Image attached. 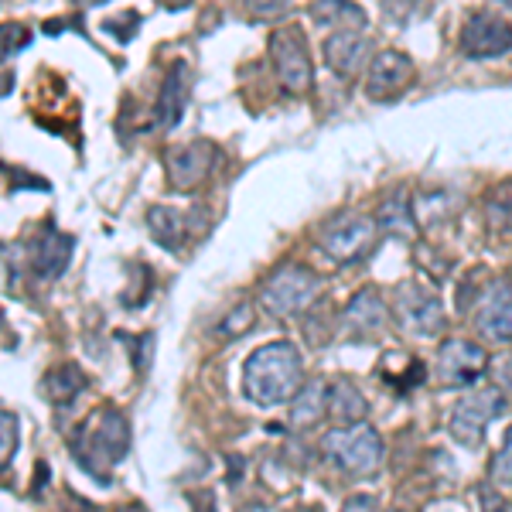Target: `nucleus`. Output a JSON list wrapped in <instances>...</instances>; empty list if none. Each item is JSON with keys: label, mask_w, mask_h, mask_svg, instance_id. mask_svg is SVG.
<instances>
[{"label": "nucleus", "mask_w": 512, "mask_h": 512, "mask_svg": "<svg viewBox=\"0 0 512 512\" xmlns=\"http://www.w3.org/2000/svg\"><path fill=\"white\" fill-rule=\"evenodd\" d=\"M304 383V359L291 342H270L243 362V393L256 407H280Z\"/></svg>", "instance_id": "obj_1"}, {"label": "nucleus", "mask_w": 512, "mask_h": 512, "mask_svg": "<svg viewBox=\"0 0 512 512\" xmlns=\"http://www.w3.org/2000/svg\"><path fill=\"white\" fill-rule=\"evenodd\" d=\"M76 461L89 475L103 478L110 475L113 465H120L130 451V420L117 407H106L93 417V424H82L76 431Z\"/></svg>", "instance_id": "obj_2"}, {"label": "nucleus", "mask_w": 512, "mask_h": 512, "mask_svg": "<svg viewBox=\"0 0 512 512\" xmlns=\"http://www.w3.org/2000/svg\"><path fill=\"white\" fill-rule=\"evenodd\" d=\"M321 291H325V284H321V277L315 270L301 267V263H284V267H277L274 274L267 277V284H263L260 308L267 311L270 318L287 321V318L301 315V311H308L321 297Z\"/></svg>", "instance_id": "obj_3"}, {"label": "nucleus", "mask_w": 512, "mask_h": 512, "mask_svg": "<svg viewBox=\"0 0 512 512\" xmlns=\"http://www.w3.org/2000/svg\"><path fill=\"white\" fill-rule=\"evenodd\" d=\"M321 448H325L328 458L335 461L338 472L345 475H373L383 465V437H379L373 427L359 424H342L335 431H328L321 437Z\"/></svg>", "instance_id": "obj_4"}, {"label": "nucleus", "mask_w": 512, "mask_h": 512, "mask_svg": "<svg viewBox=\"0 0 512 512\" xmlns=\"http://www.w3.org/2000/svg\"><path fill=\"white\" fill-rule=\"evenodd\" d=\"M376 233H379L376 219L359 216V212H342V216H335L332 222L321 226L318 246L328 260H335L345 267V263H359L362 256L373 250Z\"/></svg>", "instance_id": "obj_5"}, {"label": "nucleus", "mask_w": 512, "mask_h": 512, "mask_svg": "<svg viewBox=\"0 0 512 512\" xmlns=\"http://www.w3.org/2000/svg\"><path fill=\"white\" fill-rule=\"evenodd\" d=\"M270 59H274V72L287 93L301 96L315 86L311 55H308V45H304L301 28H277L274 35H270Z\"/></svg>", "instance_id": "obj_6"}, {"label": "nucleus", "mask_w": 512, "mask_h": 512, "mask_svg": "<svg viewBox=\"0 0 512 512\" xmlns=\"http://www.w3.org/2000/svg\"><path fill=\"white\" fill-rule=\"evenodd\" d=\"M502 410H506V393L499 386L468 393L451 414V437L458 444H465V448H478L485 437V424H492Z\"/></svg>", "instance_id": "obj_7"}, {"label": "nucleus", "mask_w": 512, "mask_h": 512, "mask_svg": "<svg viewBox=\"0 0 512 512\" xmlns=\"http://www.w3.org/2000/svg\"><path fill=\"white\" fill-rule=\"evenodd\" d=\"M216 164H219V147L212 144V140H192V144H185V147H175V151L168 154V161H164V168H168L171 188H178V192H195V188H202L205 181L212 178Z\"/></svg>", "instance_id": "obj_8"}, {"label": "nucleus", "mask_w": 512, "mask_h": 512, "mask_svg": "<svg viewBox=\"0 0 512 512\" xmlns=\"http://www.w3.org/2000/svg\"><path fill=\"white\" fill-rule=\"evenodd\" d=\"M396 321H400L407 332L431 338L444 332V321L448 318H444L441 301H437L431 291H424V287H417V284H403L400 291H396Z\"/></svg>", "instance_id": "obj_9"}, {"label": "nucleus", "mask_w": 512, "mask_h": 512, "mask_svg": "<svg viewBox=\"0 0 512 512\" xmlns=\"http://www.w3.org/2000/svg\"><path fill=\"white\" fill-rule=\"evenodd\" d=\"M485 366H489L485 349L475 342H465V338H451L437 352V379L444 386H472L482 379Z\"/></svg>", "instance_id": "obj_10"}, {"label": "nucleus", "mask_w": 512, "mask_h": 512, "mask_svg": "<svg viewBox=\"0 0 512 512\" xmlns=\"http://www.w3.org/2000/svg\"><path fill=\"white\" fill-rule=\"evenodd\" d=\"M417 72L414 62L400 52H379L373 62H369V76H366V96L373 103H393L400 93H407L414 86Z\"/></svg>", "instance_id": "obj_11"}, {"label": "nucleus", "mask_w": 512, "mask_h": 512, "mask_svg": "<svg viewBox=\"0 0 512 512\" xmlns=\"http://www.w3.org/2000/svg\"><path fill=\"white\" fill-rule=\"evenodd\" d=\"M461 52L472 59H499L512 52V21L495 14H475L461 28Z\"/></svg>", "instance_id": "obj_12"}, {"label": "nucleus", "mask_w": 512, "mask_h": 512, "mask_svg": "<svg viewBox=\"0 0 512 512\" xmlns=\"http://www.w3.org/2000/svg\"><path fill=\"white\" fill-rule=\"evenodd\" d=\"M373 55V41L362 35L359 28H338L335 35L325 38V62L338 79H352L362 72V65Z\"/></svg>", "instance_id": "obj_13"}, {"label": "nucleus", "mask_w": 512, "mask_h": 512, "mask_svg": "<svg viewBox=\"0 0 512 512\" xmlns=\"http://www.w3.org/2000/svg\"><path fill=\"white\" fill-rule=\"evenodd\" d=\"M478 332L495 345L512 342V280H495L489 291L482 294Z\"/></svg>", "instance_id": "obj_14"}, {"label": "nucleus", "mask_w": 512, "mask_h": 512, "mask_svg": "<svg viewBox=\"0 0 512 512\" xmlns=\"http://www.w3.org/2000/svg\"><path fill=\"white\" fill-rule=\"evenodd\" d=\"M386 318H390V311H386V301L376 291H359L345 308V328L355 338L379 335L386 328Z\"/></svg>", "instance_id": "obj_15"}, {"label": "nucleus", "mask_w": 512, "mask_h": 512, "mask_svg": "<svg viewBox=\"0 0 512 512\" xmlns=\"http://www.w3.org/2000/svg\"><path fill=\"white\" fill-rule=\"evenodd\" d=\"M185 82H188V65L175 62L168 72V79L161 82V93H158V106H154V117H158L161 130H175L181 117H185Z\"/></svg>", "instance_id": "obj_16"}, {"label": "nucleus", "mask_w": 512, "mask_h": 512, "mask_svg": "<svg viewBox=\"0 0 512 512\" xmlns=\"http://www.w3.org/2000/svg\"><path fill=\"white\" fill-rule=\"evenodd\" d=\"M72 250H76V236L69 233H45L35 243V270L41 280H55L65 274V267H69L72 260Z\"/></svg>", "instance_id": "obj_17"}, {"label": "nucleus", "mask_w": 512, "mask_h": 512, "mask_svg": "<svg viewBox=\"0 0 512 512\" xmlns=\"http://www.w3.org/2000/svg\"><path fill=\"white\" fill-rule=\"evenodd\" d=\"M376 226L390 236H417V219H414V205H410L407 188H393L383 198L376 212Z\"/></svg>", "instance_id": "obj_18"}, {"label": "nucleus", "mask_w": 512, "mask_h": 512, "mask_svg": "<svg viewBox=\"0 0 512 512\" xmlns=\"http://www.w3.org/2000/svg\"><path fill=\"white\" fill-rule=\"evenodd\" d=\"M328 414V386L321 383V379H311V383H304L301 390H297L294 403H291V427L297 431H308V427H315L321 417Z\"/></svg>", "instance_id": "obj_19"}, {"label": "nucleus", "mask_w": 512, "mask_h": 512, "mask_svg": "<svg viewBox=\"0 0 512 512\" xmlns=\"http://www.w3.org/2000/svg\"><path fill=\"white\" fill-rule=\"evenodd\" d=\"M328 414H332L335 424H359V420H366L369 414V403L355 383L335 379V383L328 386Z\"/></svg>", "instance_id": "obj_20"}, {"label": "nucleus", "mask_w": 512, "mask_h": 512, "mask_svg": "<svg viewBox=\"0 0 512 512\" xmlns=\"http://www.w3.org/2000/svg\"><path fill=\"white\" fill-rule=\"evenodd\" d=\"M147 226H151L154 239H158L164 250H178L188 236V219L178 209H168V205H154L147 212Z\"/></svg>", "instance_id": "obj_21"}, {"label": "nucleus", "mask_w": 512, "mask_h": 512, "mask_svg": "<svg viewBox=\"0 0 512 512\" xmlns=\"http://www.w3.org/2000/svg\"><path fill=\"white\" fill-rule=\"evenodd\" d=\"M86 386H89V379L79 366H62V369H55V373H48V379H45V393L55 407L72 403L82 390H86Z\"/></svg>", "instance_id": "obj_22"}, {"label": "nucleus", "mask_w": 512, "mask_h": 512, "mask_svg": "<svg viewBox=\"0 0 512 512\" xmlns=\"http://www.w3.org/2000/svg\"><path fill=\"white\" fill-rule=\"evenodd\" d=\"M311 18L318 24H335L345 18H352L355 24H366L362 11L355 4H349V0H315V4H311Z\"/></svg>", "instance_id": "obj_23"}, {"label": "nucleus", "mask_w": 512, "mask_h": 512, "mask_svg": "<svg viewBox=\"0 0 512 512\" xmlns=\"http://www.w3.org/2000/svg\"><path fill=\"white\" fill-rule=\"evenodd\" d=\"M485 222H489V229H495V233L512 229V185L499 188V192L485 202Z\"/></svg>", "instance_id": "obj_24"}, {"label": "nucleus", "mask_w": 512, "mask_h": 512, "mask_svg": "<svg viewBox=\"0 0 512 512\" xmlns=\"http://www.w3.org/2000/svg\"><path fill=\"white\" fill-rule=\"evenodd\" d=\"M18 417L7 414V410H0V472L4 468H11L14 454H18Z\"/></svg>", "instance_id": "obj_25"}, {"label": "nucleus", "mask_w": 512, "mask_h": 512, "mask_svg": "<svg viewBox=\"0 0 512 512\" xmlns=\"http://www.w3.org/2000/svg\"><path fill=\"white\" fill-rule=\"evenodd\" d=\"M253 325H256V311H253V304H250V301H243V304H236V308L229 311L226 318H222L219 335H226V338H239V335L250 332Z\"/></svg>", "instance_id": "obj_26"}, {"label": "nucleus", "mask_w": 512, "mask_h": 512, "mask_svg": "<svg viewBox=\"0 0 512 512\" xmlns=\"http://www.w3.org/2000/svg\"><path fill=\"white\" fill-rule=\"evenodd\" d=\"M31 45V31L24 24H0V59H11V55L24 52Z\"/></svg>", "instance_id": "obj_27"}, {"label": "nucleus", "mask_w": 512, "mask_h": 512, "mask_svg": "<svg viewBox=\"0 0 512 512\" xmlns=\"http://www.w3.org/2000/svg\"><path fill=\"white\" fill-rule=\"evenodd\" d=\"M492 485L495 489H512V431L506 434V444L492 461Z\"/></svg>", "instance_id": "obj_28"}, {"label": "nucleus", "mask_w": 512, "mask_h": 512, "mask_svg": "<svg viewBox=\"0 0 512 512\" xmlns=\"http://www.w3.org/2000/svg\"><path fill=\"white\" fill-rule=\"evenodd\" d=\"M154 342H158V338H154L151 332H147V335H140V338H134V342L127 345L130 355H134V369H137V376H147V369H151Z\"/></svg>", "instance_id": "obj_29"}, {"label": "nucleus", "mask_w": 512, "mask_h": 512, "mask_svg": "<svg viewBox=\"0 0 512 512\" xmlns=\"http://www.w3.org/2000/svg\"><path fill=\"white\" fill-rule=\"evenodd\" d=\"M246 11H250L256 21H267L287 11V0H246Z\"/></svg>", "instance_id": "obj_30"}, {"label": "nucleus", "mask_w": 512, "mask_h": 512, "mask_svg": "<svg viewBox=\"0 0 512 512\" xmlns=\"http://www.w3.org/2000/svg\"><path fill=\"white\" fill-rule=\"evenodd\" d=\"M140 28V18L137 14H123V24L120 21H103V31H110V35H117L120 41H130V35Z\"/></svg>", "instance_id": "obj_31"}, {"label": "nucleus", "mask_w": 512, "mask_h": 512, "mask_svg": "<svg viewBox=\"0 0 512 512\" xmlns=\"http://www.w3.org/2000/svg\"><path fill=\"white\" fill-rule=\"evenodd\" d=\"M345 509H376V495H349Z\"/></svg>", "instance_id": "obj_32"}, {"label": "nucleus", "mask_w": 512, "mask_h": 512, "mask_svg": "<svg viewBox=\"0 0 512 512\" xmlns=\"http://www.w3.org/2000/svg\"><path fill=\"white\" fill-rule=\"evenodd\" d=\"M14 89V76L11 72H0V96H7Z\"/></svg>", "instance_id": "obj_33"}, {"label": "nucleus", "mask_w": 512, "mask_h": 512, "mask_svg": "<svg viewBox=\"0 0 512 512\" xmlns=\"http://www.w3.org/2000/svg\"><path fill=\"white\" fill-rule=\"evenodd\" d=\"M161 4L168 7V11H181V7H188L192 0H161Z\"/></svg>", "instance_id": "obj_34"}, {"label": "nucleus", "mask_w": 512, "mask_h": 512, "mask_svg": "<svg viewBox=\"0 0 512 512\" xmlns=\"http://www.w3.org/2000/svg\"><path fill=\"white\" fill-rule=\"evenodd\" d=\"M79 7H96V4H103V0H76Z\"/></svg>", "instance_id": "obj_35"}, {"label": "nucleus", "mask_w": 512, "mask_h": 512, "mask_svg": "<svg viewBox=\"0 0 512 512\" xmlns=\"http://www.w3.org/2000/svg\"><path fill=\"white\" fill-rule=\"evenodd\" d=\"M506 7H512V0H506Z\"/></svg>", "instance_id": "obj_36"}, {"label": "nucleus", "mask_w": 512, "mask_h": 512, "mask_svg": "<svg viewBox=\"0 0 512 512\" xmlns=\"http://www.w3.org/2000/svg\"><path fill=\"white\" fill-rule=\"evenodd\" d=\"M509 509H512V506H509Z\"/></svg>", "instance_id": "obj_37"}]
</instances>
